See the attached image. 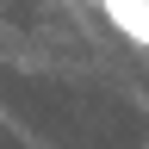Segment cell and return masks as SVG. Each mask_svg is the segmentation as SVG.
Listing matches in <instances>:
<instances>
[{"label":"cell","instance_id":"6da1fadb","mask_svg":"<svg viewBox=\"0 0 149 149\" xmlns=\"http://www.w3.org/2000/svg\"><path fill=\"white\" fill-rule=\"evenodd\" d=\"M100 6H106V19L130 37V44L149 50V0H100Z\"/></svg>","mask_w":149,"mask_h":149}]
</instances>
